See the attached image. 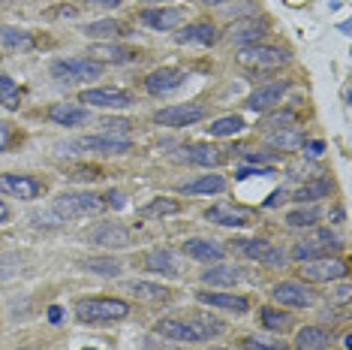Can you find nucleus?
Here are the masks:
<instances>
[{
    "instance_id": "obj_1",
    "label": "nucleus",
    "mask_w": 352,
    "mask_h": 350,
    "mask_svg": "<svg viewBox=\"0 0 352 350\" xmlns=\"http://www.w3.org/2000/svg\"><path fill=\"white\" fill-rule=\"evenodd\" d=\"M223 326L214 320H205V317H172V320H160L157 323V336L172 338V341H208L211 336H220Z\"/></svg>"
},
{
    "instance_id": "obj_2",
    "label": "nucleus",
    "mask_w": 352,
    "mask_h": 350,
    "mask_svg": "<svg viewBox=\"0 0 352 350\" xmlns=\"http://www.w3.org/2000/svg\"><path fill=\"white\" fill-rule=\"evenodd\" d=\"M130 314V305L124 299H78L76 317L82 323H115Z\"/></svg>"
},
{
    "instance_id": "obj_3",
    "label": "nucleus",
    "mask_w": 352,
    "mask_h": 350,
    "mask_svg": "<svg viewBox=\"0 0 352 350\" xmlns=\"http://www.w3.org/2000/svg\"><path fill=\"white\" fill-rule=\"evenodd\" d=\"M340 248V238L331 233V229H310L307 236L295 245L292 257L304 262V260H319V257H331V251Z\"/></svg>"
},
{
    "instance_id": "obj_4",
    "label": "nucleus",
    "mask_w": 352,
    "mask_h": 350,
    "mask_svg": "<svg viewBox=\"0 0 352 350\" xmlns=\"http://www.w3.org/2000/svg\"><path fill=\"white\" fill-rule=\"evenodd\" d=\"M102 63L94 58H67V61H54L52 63V76L58 82L76 85V82H91V79H100Z\"/></svg>"
},
{
    "instance_id": "obj_5",
    "label": "nucleus",
    "mask_w": 352,
    "mask_h": 350,
    "mask_svg": "<svg viewBox=\"0 0 352 350\" xmlns=\"http://www.w3.org/2000/svg\"><path fill=\"white\" fill-rule=\"evenodd\" d=\"M286 54L283 49H274V45H244L238 52V63L247 70H277L286 63Z\"/></svg>"
},
{
    "instance_id": "obj_6",
    "label": "nucleus",
    "mask_w": 352,
    "mask_h": 350,
    "mask_svg": "<svg viewBox=\"0 0 352 350\" xmlns=\"http://www.w3.org/2000/svg\"><path fill=\"white\" fill-rule=\"evenodd\" d=\"M100 209H102V200L94 194H60L54 200V214L58 218H87V214Z\"/></svg>"
},
{
    "instance_id": "obj_7",
    "label": "nucleus",
    "mask_w": 352,
    "mask_h": 350,
    "mask_svg": "<svg viewBox=\"0 0 352 350\" xmlns=\"http://www.w3.org/2000/svg\"><path fill=\"white\" fill-rule=\"evenodd\" d=\"M346 275V262L338 257H319V260H304L301 278L314 284H328V281H340Z\"/></svg>"
},
{
    "instance_id": "obj_8",
    "label": "nucleus",
    "mask_w": 352,
    "mask_h": 350,
    "mask_svg": "<svg viewBox=\"0 0 352 350\" xmlns=\"http://www.w3.org/2000/svg\"><path fill=\"white\" fill-rule=\"evenodd\" d=\"M63 148L69 151H91V154H126L133 145L130 139H118V136H82V139H73L67 142Z\"/></svg>"
},
{
    "instance_id": "obj_9",
    "label": "nucleus",
    "mask_w": 352,
    "mask_h": 350,
    "mask_svg": "<svg viewBox=\"0 0 352 350\" xmlns=\"http://www.w3.org/2000/svg\"><path fill=\"white\" fill-rule=\"evenodd\" d=\"M232 248H238V254H244L247 260L265 262V266H283V262H286L283 248H274L271 242H262V238H244V242H232Z\"/></svg>"
},
{
    "instance_id": "obj_10",
    "label": "nucleus",
    "mask_w": 352,
    "mask_h": 350,
    "mask_svg": "<svg viewBox=\"0 0 352 350\" xmlns=\"http://www.w3.org/2000/svg\"><path fill=\"white\" fill-rule=\"evenodd\" d=\"M145 269L166 278H181L184 275V260L175 254L172 248H154L145 257Z\"/></svg>"
},
{
    "instance_id": "obj_11",
    "label": "nucleus",
    "mask_w": 352,
    "mask_h": 350,
    "mask_svg": "<svg viewBox=\"0 0 352 350\" xmlns=\"http://www.w3.org/2000/svg\"><path fill=\"white\" fill-rule=\"evenodd\" d=\"M205 118V109L202 106H193V103H184V106H169V109H160L154 115L157 124H166V127H190L196 121Z\"/></svg>"
},
{
    "instance_id": "obj_12",
    "label": "nucleus",
    "mask_w": 352,
    "mask_h": 350,
    "mask_svg": "<svg viewBox=\"0 0 352 350\" xmlns=\"http://www.w3.org/2000/svg\"><path fill=\"white\" fill-rule=\"evenodd\" d=\"M82 103L87 106H100V109H126L133 103V97L121 88H91L82 94Z\"/></svg>"
},
{
    "instance_id": "obj_13",
    "label": "nucleus",
    "mask_w": 352,
    "mask_h": 350,
    "mask_svg": "<svg viewBox=\"0 0 352 350\" xmlns=\"http://www.w3.org/2000/svg\"><path fill=\"white\" fill-rule=\"evenodd\" d=\"M274 302H280L286 308H310L314 305V293L298 281H283L274 287Z\"/></svg>"
},
{
    "instance_id": "obj_14",
    "label": "nucleus",
    "mask_w": 352,
    "mask_h": 350,
    "mask_svg": "<svg viewBox=\"0 0 352 350\" xmlns=\"http://www.w3.org/2000/svg\"><path fill=\"white\" fill-rule=\"evenodd\" d=\"M0 190L15 196V200H36L39 181L30 178V175H0Z\"/></svg>"
},
{
    "instance_id": "obj_15",
    "label": "nucleus",
    "mask_w": 352,
    "mask_h": 350,
    "mask_svg": "<svg viewBox=\"0 0 352 350\" xmlns=\"http://www.w3.org/2000/svg\"><path fill=\"white\" fill-rule=\"evenodd\" d=\"M205 218L217 227H250V214L244 209H235V205H229V203L211 205V209L205 212Z\"/></svg>"
},
{
    "instance_id": "obj_16",
    "label": "nucleus",
    "mask_w": 352,
    "mask_h": 350,
    "mask_svg": "<svg viewBox=\"0 0 352 350\" xmlns=\"http://www.w3.org/2000/svg\"><path fill=\"white\" fill-rule=\"evenodd\" d=\"M184 79H187V73H181V70H157V73H151L145 79V88H148V94L163 97V94L178 91V88L184 85Z\"/></svg>"
},
{
    "instance_id": "obj_17",
    "label": "nucleus",
    "mask_w": 352,
    "mask_h": 350,
    "mask_svg": "<svg viewBox=\"0 0 352 350\" xmlns=\"http://www.w3.org/2000/svg\"><path fill=\"white\" fill-rule=\"evenodd\" d=\"M175 161H181V163H190V166H217L223 161V154L217 148H211V145H190V148H181L178 154H175Z\"/></svg>"
},
{
    "instance_id": "obj_18",
    "label": "nucleus",
    "mask_w": 352,
    "mask_h": 350,
    "mask_svg": "<svg viewBox=\"0 0 352 350\" xmlns=\"http://www.w3.org/2000/svg\"><path fill=\"white\" fill-rule=\"evenodd\" d=\"M184 248V254L187 257H193V260H199V262H220L223 260V248L217 242H211V238H187V242L181 245Z\"/></svg>"
},
{
    "instance_id": "obj_19",
    "label": "nucleus",
    "mask_w": 352,
    "mask_h": 350,
    "mask_svg": "<svg viewBox=\"0 0 352 350\" xmlns=\"http://www.w3.org/2000/svg\"><path fill=\"white\" fill-rule=\"evenodd\" d=\"M286 94V82H271V85H262L256 88V91L247 97V106L256 109V112H265V109H271L274 103L283 100Z\"/></svg>"
},
{
    "instance_id": "obj_20",
    "label": "nucleus",
    "mask_w": 352,
    "mask_h": 350,
    "mask_svg": "<svg viewBox=\"0 0 352 350\" xmlns=\"http://www.w3.org/2000/svg\"><path fill=\"white\" fill-rule=\"evenodd\" d=\"M49 118L60 127H82L91 121V112L85 106H76V103H58V106H52Z\"/></svg>"
},
{
    "instance_id": "obj_21",
    "label": "nucleus",
    "mask_w": 352,
    "mask_h": 350,
    "mask_svg": "<svg viewBox=\"0 0 352 350\" xmlns=\"http://www.w3.org/2000/svg\"><path fill=\"white\" fill-rule=\"evenodd\" d=\"M91 242L100 248H124V245H130V233L121 224H102L91 233Z\"/></svg>"
},
{
    "instance_id": "obj_22",
    "label": "nucleus",
    "mask_w": 352,
    "mask_h": 350,
    "mask_svg": "<svg viewBox=\"0 0 352 350\" xmlns=\"http://www.w3.org/2000/svg\"><path fill=\"white\" fill-rule=\"evenodd\" d=\"M142 21L154 30H172L184 21V10H163V6L160 10H145L142 12Z\"/></svg>"
},
{
    "instance_id": "obj_23",
    "label": "nucleus",
    "mask_w": 352,
    "mask_h": 350,
    "mask_svg": "<svg viewBox=\"0 0 352 350\" xmlns=\"http://www.w3.org/2000/svg\"><path fill=\"white\" fill-rule=\"evenodd\" d=\"M328 344H331V336L322 326H304L295 336V350H328Z\"/></svg>"
},
{
    "instance_id": "obj_24",
    "label": "nucleus",
    "mask_w": 352,
    "mask_h": 350,
    "mask_svg": "<svg viewBox=\"0 0 352 350\" xmlns=\"http://www.w3.org/2000/svg\"><path fill=\"white\" fill-rule=\"evenodd\" d=\"M196 296L202 305H211V308H223V311H235V314L247 311L244 296H232V293H196Z\"/></svg>"
},
{
    "instance_id": "obj_25",
    "label": "nucleus",
    "mask_w": 352,
    "mask_h": 350,
    "mask_svg": "<svg viewBox=\"0 0 352 350\" xmlns=\"http://www.w3.org/2000/svg\"><path fill=\"white\" fill-rule=\"evenodd\" d=\"M181 45H187V43H196V45H211L214 39H217V34H214V28H211V21H196V25H187L181 30L178 37Z\"/></svg>"
},
{
    "instance_id": "obj_26",
    "label": "nucleus",
    "mask_w": 352,
    "mask_h": 350,
    "mask_svg": "<svg viewBox=\"0 0 352 350\" xmlns=\"http://www.w3.org/2000/svg\"><path fill=\"white\" fill-rule=\"evenodd\" d=\"M241 278V269L235 266H211L208 272H202V281L211 284V287H232Z\"/></svg>"
},
{
    "instance_id": "obj_27",
    "label": "nucleus",
    "mask_w": 352,
    "mask_h": 350,
    "mask_svg": "<svg viewBox=\"0 0 352 350\" xmlns=\"http://www.w3.org/2000/svg\"><path fill=\"white\" fill-rule=\"evenodd\" d=\"M0 45L3 49H15V52H28V49H34V37L21 28H0Z\"/></svg>"
},
{
    "instance_id": "obj_28",
    "label": "nucleus",
    "mask_w": 352,
    "mask_h": 350,
    "mask_svg": "<svg viewBox=\"0 0 352 350\" xmlns=\"http://www.w3.org/2000/svg\"><path fill=\"white\" fill-rule=\"evenodd\" d=\"M226 187V181H223V175H202V178H196V181H187L181 190L184 194H190V196H199V194H220V190Z\"/></svg>"
},
{
    "instance_id": "obj_29",
    "label": "nucleus",
    "mask_w": 352,
    "mask_h": 350,
    "mask_svg": "<svg viewBox=\"0 0 352 350\" xmlns=\"http://www.w3.org/2000/svg\"><path fill=\"white\" fill-rule=\"evenodd\" d=\"M82 269H87V272H94V275H102V278L121 275V262L115 257H91V260L82 262Z\"/></svg>"
},
{
    "instance_id": "obj_30",
    "label": "nucleus",
    "mask_w": 352,
    "mask_h": 350,
    "mask_svg": "<svg viewBox=\"0 0 352 350\" xmlns=\"http://www.w3.org/2000/svg\"><path fill=\"white\" fill-rule=\"evenodd\" d=\"M319 220V205L316 203H304L301 209H295V212H289L286 214V224H289L292 229H301V227H307V224H316Z\"/></svg>"
},
{
    "instance_id": "obj_31",
    "label": "nucleus",
    "mask_w": 352,
    "mask_h": 350,
    "mask_svg": "<svg viewBox=\"0 0 352 350\" xmlns=\"http://www.w3.org/2000/svg\"><path fill=\"white\" fill-rule=\"evenodd\" d=\"M91 54H94V61H115V63H126L135 58V52L121 49V45H94Z\"/></svg>"
},
{
    "instance_id": "obj_32",
    "label": "nucleus",
    "mask_w": 352,
    "mask_h": 350,
    "mask_svg": "<svg viewBox=\"0 0 352 350\" xmlns=\"http://www.w3.org/2000/svg\"><path fill=\"white\" fill-rule=\"evenodd\" d=\"M0 106L15 112L21 106V94H19V85L12 82L10 76H0Z\"/></svg>"
},
{
    "instance_id": "obj_33",
    "label": "nucleus",
    "mask_w": 352,
    "mask_h": 350,
    "mask_svg": "<svg viewBox=\"0 0 352 350\" xmlns=\"http://www.w3.org/2000/svg\"><path fill=\"white\" fill-rule=\"evenodd\" d=\"M244 130V121L238 115H226V118H217L211 127H208V133L211 136H235V133Z\"/></svg>"
},
{
    "instance_id": "obj_34",
    "label": "nucleus",
    "mask_w": 352,
    "mask_h": 350,
    "mask_svg": "<svg viewBox=\"0 0 352 350\" xmlns=\"http://www.w3.org/2000/svg\"><path fill=\"white\" fill-rule=\"evenodd\" d=\"M331 194V181L328 178H319V181H310V185H304L298 194H295V200L298 203H314V200H322V196Z\"/></svg>"
},
{
    "instance_id": "obj_35",
    "label": "nucleus",
    "mask_w": 352,
    "mask_h": 350,
    "mask_svg": "<svg viewBox=\"0 0 352 350\" xmlns=\"http://www.w3.org/2000/svg\"><path fill=\"white\" fill-rule=\"evenodd\" d=\"M262 34H265V30H262V25H256V21H244V25H235L232 28V43H259L262 39Z\"/></svg>"
},
{
    "instance_id": "obj_36",
    "label": "nucleus",
    "mask_w": 352,
    "mask_h": 350,
    "mask_svg": "<svg viewBox=\"0 0 352 350\" xmlns=\"http://www.w3.org/2000/svg\"><path fill=\"white\" fill-rule=\"evenodd\" d=\"M82 34L85 37H94V39H115L118 34H121V28H118V21L102 19V21H91V25H85Z\"/></svg>"
},
{
    "instance_id": "obj_37",
    "label": "nucleus",
    "mask_w": 352,
    "mask_h": 350,
    "mask_svg": "<svg viewBox=\"0 0 352 350\" xmlns=\"http://www.w3.org/2000/svg\"><path fill=\"white\" fill-rule=\"evenodd\" d=\"M130 293L142 299H151V302H160V299H169V290L160 287V284H151V281H133L130 284Z\"/></svg>"
},
{
    "instance_id": "obj_38",
    "label": "nucleus",
    "mask_w": 352,
    "mask_h": 350,
    "mask_svg": "<svg viewBox=\"0 0 352 350\" xmlns=\"http://www.w3.org/2000/svg\"><path fill=\"white\" fill-rule=\"evenodd\" d=\"M259 320H262V326H265V329H271V332H283L286 326H289V314H286V311H277V308H262V311H259Z\"/></svg>"
},
{
    "instance_id": "obj_39",
    "label": "nucleus",
    "mask_w": 352,
    "mask_h": 350,
    "mask_svg": "<svg viewBox=\"0 0 352 350\" xmlns=\"http://www.w3.org/2000/svg\"><path fill=\"white\" fill-rule=\"evenodd\" d=\"M241 347L244 350H289L283 344V341H277V338H262V336H247L241 341Z\"/></svg>"
},
{
    "instance_id": "obj_40",
    "label": "nucleus",
    "mask_w": 352,
    "mask_h": 350,
    "mask_svg": "<svg viewBox=\"0 0 352 350\" xmlns=\"http://www.w3.org/2000/svg\"><path fill=\"white\" fill-rule=\"evenodd\" d=\"M271 142H274L277 148H283V151H292V148H301L304 145V136L298 130H280L271 136Z\"/></svg>"
},
{
    "instance_id": "obj_41",
    "label": "nucleus",
    "mask_w": 352,
    "mask_h": 350,
    "mask_svg": "<svg viewBox=\"0 0 352 350\" xmlns=\"http://www.w3.org/2000/svg\"><path fill=\"white\" fill-rule=\"evenodd\" d=\"M102 127V136H118V139H124V133H130V121L126 118H106V121L100 124Z\"/></svg>"
},
{
    "instance_id": "obj_42",
    "label": "nucleus",
    "mask_w": 352,
    "mask_h": 350,
    "mask_svg": "<svg viewBox=\"0 0 352 350\" xmlns=\"http://www.w3.org/2000/svg\"><path fill=\"white\" fill-rule=\"evenodd\" d=\"M178 209H181V205L175 203V200H154L151 205L142 209V214H175Z\"/></svg>"
},
{
    "instance_id": "obj_43",
    "label": "nucleus",
    "mask_w": 352,
    "mask_h": 350,
    "mask_svg": "<svg viewBox=\"0 0 352 350\" xmlns=\"http://www.w3.org/2000/svg\"><path fill=\"white\" fill-rule=\"evenodd\" d=\"M250 175H274V169H271V166H262V169H238V175L235 178H250Z\"/></svg>"
},
{
    "instance_id": "obj_44",
    "label": "nucleus",
    "mask_w": 352,
    "mask_h": 350,
    "mask_svg": "<svg viewBox=\"0 0 352 350\" xmlns=\"http://www.w3.org/2000/svg\"><path fill=\"white\" fill-rule=\"evenodd\" d=\"M78 3H87V6H102V10H111V6H121V0H78Z\"/></svg>"
},
{
    "instance_id": "obj_45",
    "label": "nucleus",
    "mask_w": 352,
    "mask_h": 350,
    "mask_svg": "<svg viewBox=\"0 0 352 350\" xmlns=\"http://www.w3.org/2000/svg\"><path fill=\"white\" fill-rule=\"evenodd\" d=\"M102 205H115V209H121V205H124V194L111 190V194H106V203H102Z\"/></svg>"
},
{
    "instance_id": "obj_46",
    "label": "nucleus",
    "mask_w": 352,
    "mask_h": 350,
    "mask_svg": "<svg viewBox=\"0 0 352 350\" xmlns=\"http://www.w3.org/2000/svg\"><path fill=\"white\" fill-rule=\"evenodd\" d=\"M6 145H10V124L0 121V151H3Z\"/></svg>"
},
{
    "instance_id": "obj_47",
    "label": "nucleus",
    "mask_w": 352,
    "mask_h": 350,
    "mask_svg": "<svg viewBox=\"0 0 352 350\" xmlns=\"http://www.w3.org/2000/svg\"><path fill=\"white\" fill-rule=\"evenodd\" d=\"M280 200H286V194H283V190H277V194H271V200H268L265 205L271 209V205H280Z\"/></svg>"
},
{
    "instance_id": "obj_48",
    "label": "nucleus",
    "mask_w": 352,
    "mask_h": 350,
    "mask_svg": "<svg viewBox=\"0 0 352 350\" xmlns=\"http://www.w3.org/2000/svg\"><path fill=\"white\" fill-rule=\"evenodd\" d=\"M49 317H52V323H60V317H63V311H60V308H58V305H52V308H49Z\"/></svg>"
},
{
    "instance_id": "obj_49",
    "label": "nucleus",
    "mask_w": 352,
    "mask_h": 350,
    "mask_svg": "<svg viewBox=\"0 0 352 350\" xmlns=\"http://www.w3.org/2000/svg\"><path fill=\"white\" fill-rule=\"evenodd\" d=\"M10 220V209H6V203H0V224H6Z\"/></svg>"
},
{
    "instance_id": "obj_50",
    "label": "nucleus",
    "mask_w": 352,
    "mask_h": 350,
    "mask_svg": "<svg viewBox=\"0 0 352 350\" xmlns=\"http://www.w3.org/2000/svg\"><path fill=\"white\" fill-rule=\"evenodd\" d=\"M325 145H322V142H310V145H307V151H310V154H319V151H322Z\"/></svg>"
},
{
    "instance_id": "obj_51",
    "label": "nucleus",
    "mask_w": 352,
    "mask_h": 350,
    "mask_svg": "<svg viewBox=\"0 0 352 350\" xmlns=\"http://www.w3.org/2000/svg\"><path fill=\"white\" fill-rule=\"evenodd\" d=\"M205 6H220V3H226V0H202Z\"/></svg>"
},
{
    "instance_id": "obj_52",
    "label": "nucleus",
    "mask_w": 352,
    "mask_h": 350,
    "mask_svg": "<svg viewBox=\"0 0 352 350\" xmlns=\"http://www.w3.org/2000/svg\"><path fill=\"white\" fill-rule=\"evenodd\" d=\"M142 3H163V0H142Z\"/></svg>"
}]
</instances>
